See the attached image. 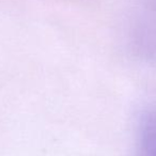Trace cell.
<instances>
[{"mask_svg": "<svg viewBox=\"0 0 156 156\" xmlns=\"http://www.w3.org/2000/svg\"><path fill=\"white\" fill-rule=\"evenodd\" d=\"M140 156H156V113L143 119L139 136Z\"/></svg>", "mask_w": 156, "mask_h": 156, "instance_id": "6da1fadb", "label": "cell"}]
</instances>
